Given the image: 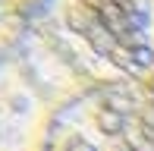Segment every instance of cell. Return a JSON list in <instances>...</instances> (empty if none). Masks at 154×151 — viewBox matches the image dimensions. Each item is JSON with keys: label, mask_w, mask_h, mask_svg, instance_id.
<instances>
[{"label": "cell", "mask_w": 154, "mask_h": 151, "mask_svg": "<svg viewBox=\"0 0 154 151\" xmlns=\"http://www.w3.org/2000/svg\"><path fill=\"white\" fill-rule=\"evenodd\" d=\"M19 54L60 107L154 88V0H41Z\"/></svg>", "instance_id": "cell-1"}, {"label": "cell", "mask_w": 154, "mask_h": 151, "mask_svg": "<svg viewBox=\"0 0 154 151\" xmlns=\"http://www.w3.org/2000/svg\"><path fill=\"white\" fill-rule=\"evenodd\" d=\"M47 151H154V88L104 91L63 107Z\"/></svg>", "instance_id": "cell-2"}, {"label": "cell", "mask_w": 154, "mask_h": 151, "mask_svg": "<svg viewBox=\"0 0 154 151\" xmlns=\"http://www.w3.org/2000/svg\"><path fill=\"white\" fill-rule=\"evenodd\" d=\"M60 110L19 51L0 57V151H47Z\"/></svg>", "instance_id": "cell-3"}, {"label": "cell", "mask_w": 154, "mask_h": 151, "mask_svg": "<svg viewBox=\"0 0 154 151\" xmlns=\"http://www.w3.org/2000/svg\"><path fill=\"white\" fill-rule=\"evenodd\" d=\"M38 3L41 0H0V57L19 51V41Z\"/></svg>", "instance_id": "cell-4"}]
</instances>
